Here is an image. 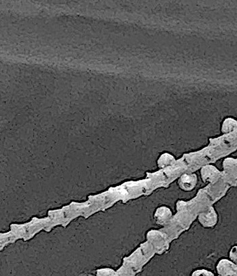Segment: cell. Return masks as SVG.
Returning a JSON list of instances; mask_svg holds the SVG:
<instances>
[{"label": "cell", "instance_id": "cell-1", "mask_svg": "<svg viewBox=\"0 0 237 276\" xmlns=\"http://www.w3.org/2000/svg\"><path fill=\"white\" fill-rule=\"evenodd\" d=\"M178 186L182 191H192L197 184V176L196 174H184L178 180Z\"/></svg>", "mask_w": 237, "mask_h": 276}, {"label": "cell", "instance_id": "cell-2", "mask_svg": "<svg viewBox=\"0 0 237 276\" xmlns=\"http://www.w3.org/2000/svg\"><path fill=\"white\" fill-rule=\"evenodd\" d=\"M172 215L171 210L168 207L163 206L157 209L154 218L159 224L164 225L170 221Z\"/></svg>", "mask_w": 237, "mask_h": 276}, {"label": "cell", "instance_id": "cell-3", "mask_svg": "<svg viewBox=\"0 0 237 276\" xmlns=\"http://www.w3.org/2000/svg\"><path fill=\"white\" fill-rule=\"evenodd\" d=\"M218 170L213 166H205L202 169V179L205 182H212L217 176Z\"/></svg>", "mask_w": 237, "mask_h": 276}, {"label": "cell", "instance_id": "cell-4", "mask_svg": "<svg viewBox=\"0 0 237 276\" xmlns=\"http://www.w3.org/2000/svg\"><path fill=\"white\" fill-rule=\"evenodd\" d=\"M174 161L175 159L173 158V156L170 155L169 154H164L161 156L160 159L158 161V163H159V166L160 168H163L173 164Z\"/></svg>", "mask_w": 237, "mask_h": 276}, {"label": "cell", "instance_id": "cell-5", "mask_svg": "<svg viewBox=\"0 0 237 276\" xmlns=\"http://www.w3.org/2000/svg\"><path fill=\"white\" fill-rule=\"evenodd\" d=\"M192 276H214V274L206 270H198L194 271Z\"/></svg>", "mask_w": 237, "mask_h": 276}, {"label": "cell", "instance_id": "cell-6", "mask_svg": "<svg viewBox=\"0 0 237 276\" xmlns=\"http://www.w3.org/2000/svg\"><path fill=\"white\" fill-rule=\"evenodd\" d=\"M230 257L233 261L237 263V246L231 249V252H230Z\"/></svg>", "mask_w": 237, "mask_h": 276}]
</instances>
